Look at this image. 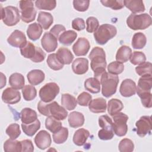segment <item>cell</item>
I'll return each instance as SVG.
<instances>
[{
	"label": "cell",
	"mask_w": 152,
	"mask_h": 152,
	"mask_svg": "<svg viewBox=\"0 0 152 152\" xmlns=\"http://www.w3.org/2000/svg\"><path fill=\"white\" fill-rule=\"evenodd\" d=\"M88 58L91 61L90 66L94 72V76L100 80L102 74L106 72L107 65L104 49L98 46L94 47L91 50Z\"/></svg>",
	"instance_id": "1"
},
{
	"label": "cell",
	"mask_w": 152,
	"mask_h": 152,
	"mask_svg": "<svg viewBox=\"0 0 152 152\" xmlns=\"http://www.w3.org/2000/svg\"><path fill=\"white\" fill-rule=\"evenodd\" d=\"M37 109L42 115L51 116L59 121L64 120L68 116L67 110L55 101L45 103L41 100L37 104Z\"/></svg>",
	"instance_id": "2"
},
{
	"label": "cell",
	"mask_w": 152,
	"mask_h": 152,
	"mask_svg": "<svg viewBox=\"0 0 152 152\" xmlns=\"http://www.w3.org/2000/svg\"><path fill=\"white\" fill-rule=\"evenodd\" d=\"M99 81L102 84V94L103 96L109 98L116 93L119 83V77L117 75L105 72Z\"/></svg>",
	"instance_id": "3"
},
{
	"label": "cell",
	"mask_w": 152,
	"mask_h": 152,
	"mask_svg": "<svg viewBox=\"0 0 152 152\" xmlns=\"http://www.w3.org/2000/svg\"><path fill=\"white\" fill-rule=\"evenodd\" d=\"M151 23V17L147 13L141 14H131L126 19L127 26L134 30H144L149 27Z\"/></svg>",
	"instance_id": "4"
},
{
	"label": "cell",
	"mask_w": 152,
	"mask_h": 152,
	"mask_svg": "<svg viewBox=\"0 0 152 152\" xmlns=\"http://www.w3.org/2000/svg\"><path fill=\"white\" fill-rule=\"evenodd\" d=\"M116 33L117 30L114 26L109 24H104L100 26L96 31L94 32V37L97 43L103 45L114 37Z\"/></svg>",
	"instance_id": "5"
},
{
	"label": "cell",
	"mask_w": 152,
	"mask_h": 152,
	"mask_svg": "<svg viewBox=\"0 0 152 152\" xmlns=\"http://www.w3.org/2000/svg\"><path fill=\"white\" fill-rule=\"evenodd\" d=\"M20 52L23 56L36 63L42 62L46 57V53L41 48L36 46L30 42H27L23 47L20 48Z\"/></svg>",
	"instance_id": "6"
},
{
	"label": "cell",
	"mask_w": 152,
	"mask_h": 152,
	"mask_svg": "<svg viewBox=\"0 0 152 152\" xmlns=\"http://www.w3.org/2000/svg\"><path fill=\"white\" fill-rule=\"evenodd\" d=\"M1 20L7 26H14L20 20V15L18 9L13 6H7L4 8L1 7Z\"/></svg>",
	"instance_id": "7"
},
{
	"label": "cell",
	"mask_w": 152,
	"mask_h": 152,
	"mask_svg": "<svg viewBox=\"0 0 152 152\" xmlns=\"http://www.w3.org/2000/svg\"><path fill=\"white\" fill-rule=\"evenodd\" d=\"M113 122L112 124V129L115 134L118 137L125 136L128 131V125L126 122L128 116L122 112H119L112 116Z\"/></svg>",
	"instance_id": "8"
},
{
	"label": "cell",
	"mask_w": 152,
	"mask_h": 152,
	"mask_svg": "<svg viewBox=\"0 0 152 152\" xmlns=\"http://www.w3.org/2000/svg\"><path fill=\"white\" fill-rule=\"evenodd\" d=\"M59 87L55 83H48L39 90V97L45 103L52 102L59 93Z\"/></svg>",
	"instance_id": "9"
},
{
	"label": "cell",
	"mask_w": 152,
	"mask_h": 152,
	"mask_svg": "<svg viewBox=\"0 0 152 152\" xmlns=\"http://www.w3.org/2000/svg\"><path fill=\"white\" fill-rule=\"evenodd\" d=\"M21 11V19L26 23L33 21L36 16V10L32 1H21L19 2Z\"/></svg>",
	"instance_id": "10"
},
{
	"label": "cell",
	"mask_w": 152,
	"mask_h": 152,
	"mask_svg": "<svg viewBox=\"0 0 152 152\" xmlns=\"http://www.w3.org/2000/svg\"><path fill=\"white\" fill-rule=\"evenodd\" d=\"M137 134L141 137H144L150 134L151 130V119L150 116H142L135 123Z\"/></svg>",
	"instance_id": "11"
},
{
	"label": "cell",
	"mask_w": 152,
	"mask_h": 152,
	"mask_svg": "<svg viewBox=\"0 0 152 152\" xmlns=\"http://www.w3.org/2000/svg\"><path fill=\"white\" fill-rule=\"evenodd\" d=\"M8 43L15 48H21L27 43L26 35L18 30H14L7 39Z\"/></svg>",
	"instance_id": "12"
},
{
	"label": "cell",
	"mask_w": 152,
	"mask_h": 152,
	"mask_svg": "<svg viewBox=\"0 0 152 152\" xmlns=\"http://www.w3.org/2000/svg\"><path fill=\"white\" fill-rule=\"evenodd\" d=\"M41 45L47 52H53L58 47L57 38L50 32H45L41 39Z\"/></svg>",
	"instance_id": "13"
},
{
	"label": "cell",
	"mask_w": 152,
	"mask_h": 152,
	"mask_svg": "<svg viewBox=\"0 0 152 152\" xmlns=\"http://www.w3.org/2000/svg\"><path fill=\"white\" fill-rule=\"evenodd\" d=\"M2 100L4 103L10 104L17 103L21 100L20 93L16 89L8 87L2 92Z\"/></svg>",
	"instance_id": "14"
},
{
	"label": "cell",
	"mask_w": 152,
	"mask_h": 152,
	"mask_svg": "<svg viewBox=\"0 0 152 152\" xmlns=\"http://www.w3.org/2000/svg\"><path fill=\"white\" fill-rule=\"evenodd\" d=\"M90 48L89 41L85 37H80L72 46V50L77 56H85Z\"/></svg>",
	"instance_id": "15"
},
{
	"label": "cell",
	"mask_w": 152,
	"mask_h": 152,
	"mask_svg": "<svg viewBox=\"0 0 152 152\" xmlns=\"http://www.w3.org/2000/svg\"><path fill=\"white\" fill-rule=\"evenodd\" d=\"M34 142L39 148L45 150L49 147L51 144L52 139L50 135L46 131L42 130L36 135L34 138Z\"/></svg>",
	"instance_id": "16"
},
{
	"label": "cell",
	"mask_w": 152,
	"mask_h": 152,
	"mask_svg": "<svg viewBox=\"0 0 152 152\" xmlns=\"http://www.w3.org/2000/svg\"><path fill=\"white\" fill-rule=\"evenodd\" d=\"M135 83L131 79L124 80L120 86L119 92L123 97H128L134 95L136 93Z\"/></svg>",
	"instance_id": "17"
},
{
	"label": "cell",
	"mask_w": 152,
	"mask_h": 152,
	"mask_svg": "<svg viewBox=\"0 0 152 152\" xmlns=\"http://www.w3.org/2000/svg\"><path fill=\"white\" fill-rule=\"evenodd\" d=\"M88 106L90 111L93 113H103L105 112L107 107L106 100L102 97L91 99Z\"/></svg>",
	"instance_id": "18"
},
{
	"label": "cell",
	"mask_w": 152,
	"mask_h": 152,
	"mask_svg": "<svg viewBox=\"0 0 152 152\" xmlns=\"http://www.w3.org/2000/svg\"><path fill=\"white\" fill-rule=\"evenodd\" d=\"M72 71L77 75H82L88 69V61L85 58H78L72 64Z\"/></svg>",
	"instance_id": "19"
},
{
	"label": "cell",
	"mask_w": 152,
	"mask_h": 152,
	"mask_svg": "<svg viewBox=\"0 0 152 152\" xmlns=\"http://www.w3.org/2000/svg\"><path fill=\"white\" fill-rule=\"evenodd\" d=\"M56 56L59 62L63 65L70 64L74 59V56L69 49L66 48L61 47L56 52Z\"/></svg>",
	"instance_id": "20"
},
{
	"label": "cell",
	"mask_w": 152,
	"mask_h": 152,
	"mask_svg": "<svg viewBox=\"0 0 152 152\" xmlns=\"http://www.w3.org/2000/svg\"><path fill=\"white\" fill-rule=\"evenodd\" d=\"M85 119L83 114L79 112H72L68 115V123L71 128H76L82 126L84 124Z\"/></svg>",
	"instance_id": "21"
},
{
	"label": "cell",
	"mask_w": 152,
	"mask_h": 152,
	"mask_svg": "<svg viewBox=\"0 0 152 152\" xmlns=\"http://www.w3.org/2000/svg\"><path fill=\"white\" fill-rule=\"evenodd\" d=\"M28 82L33 86H36L42 83L45 78V73L40 69H33L27 75Z\"/></svg>",
	"instance_id": "22"
},
{
	"label": "cell",
	"mask_w": 152,
	"mask_h": 152,
	"mask_svg": "<svg viewBox=\"0 0 152 152\" xmlns=\"http://www.w3.org/2000/svg\"><path fill=\"white\" fill-rule=\"evenodd\" d=\"M90 136V132L84 129L80 128L77 129L73 136V142L77 146H82L86 142Z\"/></svg>",
	"instance_id": "23"
},
{
	"label": "cell",
	"mask_w": 152,
	"mask_h": 152,
	"mask_svg": "<svg viewBox=\"0 0 152 152\" xmlns=\"http://www.w3.org/2000/svg\"><path fill=\"white\" fill-rule=\"evenodd\" d=\"M124 6L128 8L134 14L142 12L145 11L144 2L141 0L124 1Z\"/></svg>",
	"instance_id": "24"
},
{
	"label": "cell",
	"mask_w": 152,
	"mask_h": 152,
	"mask_svg": "<svg viewBox=\"0 0 152 152\" xmlns=\"http://www.w3.org/2000/svg\"><path fill=\"white\" fill-rule=\"evenodd\" d=\"M21 121L22 123L25 124H29L34 122L37 119V115L33 109L26 107L21 111Z\"/></svg>",
	"instance_id": "25"
},
{
	"label": "cell",
	"mask_w": 152,
	"mask_h": 152,
	"mask_svg": "<svg viewBox=\"0 0 152 152\" xmlns=\"http://www.w3.org/2000/svg\"><path fill=\"white\" fill-rule=\"evenodd\" d=\"M42 32L43 28L37 23L30 24L27 29V34L28 38L33 41H36L39 39L40 37Z\"/></svg>",
	"instance_id": "26"
},
{
	"label": "cell",
	"mask_w": 152,
	"mask_h": 152,
	"mask_svg": "<svg viewBox=\"0 0 152 152\" xmlns=\"http://www.w3.org/2000/svg\"><path fill=\"white\" fill-rule=\"evenodd\" d=\"M9 84L11 87L14 89H22L24 87V77L22 74L20 73H13L10 76Z\"/></svg>",
	"instance_id": "27"
},
{
	"label": "cell",
	"mask_w": 152,
	"mask_h": 152,
	"mask_svg": "<svg viewBox=\"0 0 152 152\" xmlns=\"http://www.w3.org/2000/svg\"><path fill=\"white\" fill-rule=\"evenodd\" d=\"M39 24L45 30H48L53 22V16L50 13L40 11L37 19Z\"/></svg>",
	"instance_id": "28"
},
{
	"label": "cell",
	"mask_w": 152,
	"mask_h": 152,
	"mask_svg": "<svg viewBox=\"0 0 152 152\" xmlns=\"http://www.w3.org/2000/svg\"><path fill=\"white\" fill-rule=\"evenodd\" d=\"M77 33L74 30H67L64 31L59 35V42L65 46L71 45L76 39Z\"/></svg>",
	"instance_id": "29"
},
{
	"label": "cell",
	"mask_w": 152,
	"mask_h": 152,
	"mask_svg": "<svg viewBox=\"0 0 152 152\" xmlns=\"http://www.w3.org/2000/svg\"><path fill=\"white\" fill-rule=\"evenodd\" d=\"M132 55L131 49L126 45L121 46L117 50L116 54V61L120 62L121 63H124L127 62Z\"/></svg>",
	"instance_id": "30"
},
{
	"label": "cell",
	"mask_w": 152,
	"mask_h": 152,
	"mask_svg": "<svg viewBox=\"0 0 152 152\" xmlns=\"http://www.w3.org/2000/svg\"><path fill=\"white\" fill-rule=\"evenodd\" d=\"M77 104V101L74 96L68 93L62 94L61 96V104L68 110H74Z\"/></svg>",
	"instance_id": "31"
},
{
	"label": "cell",
	"mask_w": 152,
	"mask_h": 152,
	"mask_svg": "<svg viewBox=\"0 0 152 152\" xmlns=\"http://www.w3.org/2000/svg\"><path fill=\"white\" fill-rule=\"evenodd\" d=\"M152 88V75L146 74L142 75L138 80L137 89L142 91H150Z\"/></svg>",
	"instance_id": "32"
},
{
	"label": "cell",
	"mask_w": 152,
	"mask_h": 152,
	"mask_svg": "<svg viewBox=\"0 0 152 152\" xmlns=\"http://www.w3.org/2000/svg\"><path fill=\"white\" fill-rule=\"evenodd\" d=\"M84 87L86 90L91 93H98L100 91V82L95 77L89 78L86 80Z\"/></svg>",
	"instance_id": "33"
},
{
	"label": "cell",
	"mask_w": 152,
	"mask_h": 152,
	"mask_svg": "<svg viewBox=\"0 0 152 152\" xmlns=\"http://www.w3.org/2000/svg\"><path fill=\"white\" fill-rule=\"evenodd\" d=\"M124 108L122 102L117 99H112L108 102L107 112L110 116H113L120 112Z\"/></svg>",
	"instance_id": "34"
},
{
	"label": "cell",
	"mask_w": 152,
	"mask_h": 152,
	"mask_svg": "<svg viewBox=\"0 0 152 152\" xmlns=\"http://www.w3.org/2000/svg\"><path fill=\"white\" fill-rule=\"evenodd\" d=\"M147 43V38L144 34L141 32H138L134 34L131 45L134 49H141L143 48Z\"/></svg>",
	"instance_id": "35"
},
{
	"label": "cell",
	"mask_w": 152,
	"mask_h": 152,
	"mask_svg": "<svg viewBox=\"0 0 152 152\" xmlns=\"http://www.w3.org/2000/svg\"><path fill=\"white\" fill-rule=\"evenodd\" d=\"M21 128L24 133L29 137L33 136L40 128V122L37 119L33 123L25 124L22 123Z\"/></svg>",
	"instance_id": "36"
},
{
	"label": "cell",
	"mask_w": 152,
	"mask_h": 152,
	"mask_svg": "<svg viewBox=\"0 0 152 152\" xmlns=\"http://www.w3.org/2000/svg\"><path fill=\"white\" fill-rule=\"evenodd\" d=\"M45 126L49 131L55 133L58 131L62 127V125L59 120L50 116H48L45 120Z\"/></svg>",
	"instance_id": "37"
},
{
	"label": "cell",
	"mask_w": 152,
	"mask_h": 152,
	"mask_svg": "<svg viewBox=\"0 0 152 152\" xmlns=\"http://www.w3.org/2000/svg\"><path fill=\"white\" fill-rule=\"evenodd\" d=\"M4 150L6 152H20L21 151V141L8 139L4 144Z\"/></svg>",
	"instance_id": "38"
},
{
	"label": "cell",
	"mask_w": 152,
	"mask_h": 152,
	"mask_svg": "<svg viewBox=\"0 0 152 152\" xmlns=\"http://www.w3.org/2000/svg\"><path fill=\"white\" fill-rule=\"evenodd\" d=\"M136 92L141 99L142 105L146 108L152 106V95L150 91H142L136 88Z\"/></svg>",
	"instance_id": "39"
},
{
	"label": "cell",
	"mask_w": 152,
	"mask_h": 152,
	"mask_svg": "<svg viewBox=\"0 0 152 152\" xmlns=\"http://www.w3.org/2000/svg\"><path fill=\"white\" fill-rule=\"evenodd\" d=\"M53 140L57 144L65 142L68 137V129L67 128L62 127L58 131L53 134Z\"/></svg>",
	"instance_id": "40"
},
{
	"label": "cell",
	"mask_w": 152,
	"mask_h": 152,
	"mask_svg": "<svg viewBox=\"0 0 152 152\" xmlns=\"http://www.w3.org/2000/svg\"><path fill=\"white\" fill-rule=\"evenodd\" d=\"M56 5V1L55 0H37L35 1V6L39 10L51 11Z\"/></svg>",
	"instance_id": "41"
},
{
	"label": "cell",
	"mask_w": 152,
	"mask_h": 152,
	"mask_svg": "<svg viewBox=\"0 0 152 152\" xmlns=\"http://www.w3.org/2000/svg\"><path fill=\"white\" fill-rule=\"evenodd\" d=\"M46 61L49 67L53 70H60L64 67V65L59 62L56 53H51L48 55Z\"/></svg>",
	"instance_id": "42"
},
{
	"label": "cell",
	"mask_w": 152,
	"mask_h": 152,
	"mask_svg": "<svg viewBox=\"0 0 152 152\" xmlns=\"http://www.w3.org/2000/svg\"><path fill=\"white\" fill-rule=\"evenodd\" d=\"M23 98L26 101H31L37 96V90L33 86L26 85L22 88Z\"/></svg>",
	"instance_id": "43"
},
{
	"label": "cell",
	"mask_w": 152,
	"mask_h": 152,
	"mask_svg": "<svg viewBox=\"0 0 152 152\" xmlns=\"http://www.w3.org/2000/svg\"><path fill=\"white\" fill-rule=\"evenodd\" d=\"M5 132L11 139L15 140L21 134L20 125L16 123L11 124L7 128Z\"/></svg>",
	"instance_id": "44"
},
{
	"label": "cell",
	"mask_w": 152,
	"mask_h": 152,
	"mask_svg": "<svg viewBox=\"0 0 152 152\" xmlns=\"http://www.w3.org/2000/svg\"><path fill=\"white\" fill-rule=\"evenodd\" d=\"M135 71L136 73L140 76L146 74L152 75V64L150 62H144L138 65L135 68Z\"/></svg>",
	"instance_id": "45"
},
{
	"label": "cell",
	"mask_w": 152,
	"mask_h": 152,
	"mask_svg": "<svg viewBox=\"0 0 152 152\" xmlns=\"http://www.w3.org/2000/svg\"><path fill=\"white\" fill-rule=\"evenodd\" d=\"M100 2L103 6L109 7L113 10H119L124 7V2L122 0H102Z\"/></svg>",
	"instance_id": "46"
},
{
	"label": "cell",
	"mask_w": 152,
	"mask_h": 152,
	"mask_svg": "<svg viewBox=\"0 0 152 152\" xmlns=\"http://www.w3.org/2000/svg\"><path fill=\"white\" fill-rule=\"evenodd\" d=\"M118 149L121 152H131L134 149V144L131 140L124 138L120 141Z\"/></svg>",
	"instance_id": "47"
},
{
	"label": "cell",
	"mask_w": 152,
	"mask_h": 152,
	"mask_svg": "<svg viewBox=\"0 0 152 152\" xmlns=\"http://www.w3.org/2000/svg\"><path fill=\"white\" fill-rule=\"evenodd\" d=\"M124 69V66L122 63L118 61H113L110 63L107 66V71L109 73L114 75L121 74Z\"/></svg>",
	"instance_id": "48"
},
{
	"label": "cell",
	"mask_w": 152,
	"mask_h": 152,
	"mask_svg": "<svg viewBox=\"0 0 152 152\" xmlns=\"http://www.w3.org/2000/svg\"><path fill=\"white\" fill-rule=\"evenodd\" d=\"M130 62L133 65H140L146 61V57L144 53L139 51H134L130 57Z\"/></svg>",
	"instance_id": "49"
},
{
	"label": "cell",
	"mask_w": 152,
	"mask_h": 152,
	"mask_svg": "<svg viewBox=\"0 0 152 152\" xmlns=\"http://www.w3.org/2000/svg\"><path fill=\"white\" fill-rule=\"evenodd\" d=\"M86 30L88 33H93L99 27V22L94 17H89L86 20Z\"/></svg>",
	"instance_id": "50"
},
{
	"label": "cell",
	"mask_w": 152,
	"mask_h": 152,
	"mask_svg": "<svg viewBox=\"0 0 152 152\" xmlns=\"http://www.w3.org/2000/svg\"><path fill=\"white\" fill-rule=\"evenodd\" d=\"M112 119L107 115H102L99 118V125L103 129H112Z\"/></svg>",
	"instance_id": "51"
},
{
	"label": "cell",
	"mask_w": 152,
	"mask_h": 152,
	"mask_svg": "<svg viewBox=\"0 0 152 152\" xmlns=\"http://www.w3.org/2000/svg\"><path fill=\"white\" fill-rule=\"evenodd\" d=\"M90 1L88 0H74L73 1V6L75 10L80 12L87 11L89 7Z\"/></svg>",
	"instance_id": "52"
},
{
	"label": "cell",
	"mask_w": 152,
	"mask_h": 152,
	"mask_svg": "<svg viewBox=\"0 0 152 152\" xmlns=\"http://www.w3.org/2000/svg\"><path fill=\"white\" fill-rule=\"evenodd\" d=\"M92 99L91 95L87 92H82L80 93L77 99V101L79 105L81 106H87Z\"/></svg>",
	"instance_id": "53"
},
{
	"label": "cell",
	"mask_w": 152,
	"mask_h": 152,
	"mask_svg": "<svg viewBox=\"0 0 152 152\" xmlns=\"http://www.w3.org/2000/svg\"><path fill=\"white\" fill-rule=\"evenodd\" d=\"M114 136V132L112 129H102L98 132V137L102 140H109L112 139Z\"/></svg>",
	"instance_id": "54"
},
{
	"label": "cell",
	"mask_w": 152,
	"mask_h": 152,
	"mask_svg": "<svg viewBox=\"0 0 152 152\" xmlns=\"http://www.w3.org/2000/svg\"><path fill=\"white\" fill-rule=\"evenodd\" d=\"M72 27L77 31H81L85 28L86 24L84 20L81 18H76L72 21Z\"/></svg>",
	"instance_id": "55"
},
{
	"label": "cell",
	"mask_w": 152,
	"mask_h": 152,
	"mask_svg": "<svg viewBox=\"0 0 152 152\" xmlns=\"http://www.w3.org/2000/svg\"><path fill=\"white\" fill-rule=\"evenodd\" d=\"M20 141L21 143V151L32 152L34 151V146L31 140H24Z\"/></svg>",
	"instance_id": "56"
},
{
	"label": "cell",
	"mask_w": 152,
	"mask_h": 152,
	"mask_svg": "<svg viewBox=\"0 0 152 152\" xmlns=\"http://www.w3.org/2000/svg\"><path fill=\"white\" fill-rule=\"evenodd\" d=\"M65 31V27L63 25L56 24L50 29L49 32L58 39L59 37L60 33H62Z\"/></svg>",
	"instance_id": "57"
},
{
	"label": "cell",
	"mask_w": 152,
	"mask_h": 152,
	"mask_svg": "<svg viewBox=\"0 0 152 152\" xmlns=\"http://www.w3.org/2000/svg\"><path fill=\"white\" fill-rule=\"evenodd\" d=\"M1 88H2L6 84V77L5 75H4L2 72H1Z\"/></svg>",
	"instance_id": "58"
}]
</instances>
